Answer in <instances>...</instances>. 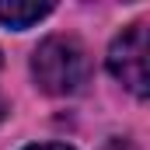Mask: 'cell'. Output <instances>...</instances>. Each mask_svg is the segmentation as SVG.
Wrapping results in <instances>:
<instances>
[{
    "label": "cell",
    "instance_id": "1",
    "mask_svg": "<svg viewBox=\"0 0 150 150\" xmlns=\"http://www.w3.org/2000/svg\"><path fill=\"white\" fill-rule=\"evenodd\" d=\"M32 74H35L38 87L49 94H74L87 80V52L77 38L52 35L35 49Z\"/></svg>",
    "mask_w": 150,
    "mask_h": 150
},
{
    "label": "cell",
    "instance_id": "2",
    "mask_svg": "<svg viewBox=\"0 0 150 150\" xmlns=\"http://www.w3.org/2000/svg\"><path fill=\"white\" fill-rule=\"evenodd\" d=\"M108 70L115 80H122L133 94L150 91V59H147V25L136 21L129 25L108 49Z\"/></svg>",
    "mask_w": 150,
    "mask_h": 150
},
{
    "label": "cell",
    "instance_id": "3",
    "mask_svg": "<svg viewBox=\"0 0 150 150\" xmlns=\"http://www.w3.org/2000/svg\"><path fill=\"white\" fill-rule=\"evenodd\" d=\"M45 14H52V4L45 0H0V21L7 28H32Z\"/></svg>",
    "mask_w": 150,
    "mask_h": 150
},
{
    "label": "cell",
    "instance_id": "4",
    "mask_svg": "<svg viewBox=\"0 0 150 150\" xmlns=\"http://www.w3.org/2000/svg\"><path fill=\"white\" fill-rule=\"evenodd\" d=\"M25 150H74V147H63V143H38V147H25Z\"/></svg>",
    "mask_w": 150,
    "mask_h": 150
},
{
    "label": "cell",
    "instance_id": "5",
    "mask_svg": "<svg viewBox=\"0 0 150 150\" xmlns=\"http://www.w3.org/2000/svg\"><path fill=\"white\" fill-rule=\"evenodd\" d=\"M4 112H7V108H4V101H0V119H4Z\"/></svg>",
    "mask_w": 150,
    "mask_h": 150
}]
</instances>
